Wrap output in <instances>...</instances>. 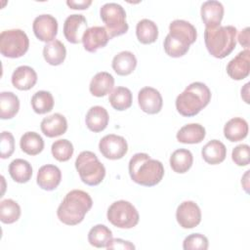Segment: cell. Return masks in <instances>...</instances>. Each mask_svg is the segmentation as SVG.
Returning <instances> with one entry per match:
<instances>
[{
  "instance_id": "obj_1",
  "label": "cell",
  "mask_w": 250,
  "mask_h": 250,
  "mask_svg": "<svg viewBox=\"0 0 250 250\" xmlns=\"http://www.w3.org/2000/svg\"><path fill=\"white\" fill-rule=\"evenodd\" d=\"M197 38L196 28L188 21L175 20L169 25V33L163 43L165 53L172 58L185 56Z\"/></svg>"
},
{
  "instance_id": "obj_2",
  "label": "cell",
  "mask_w": 250,
  "mask_h": 250,
  "mask_svg": "<svg viewBox=\"0 0 250 250\" xmlns=\"http://www.w3.org/2000/svg\"><path fill=\"white\" fill-rule=\"evenodd\" d=\"M128 169L131 179L145 187H153L159 184L164 176L163 164L145 152L134 154L129 161Z\"/></svg>"
},
{
  "instance_id": "obj_3",
  "label": "cell",
  "mask_w": 250,
  "mask_h": 250,
  "mask_svg": "<svg viewBox=\"0 0 250 250\" xmlns=\"http://www.w3.org/2000/svg\"><path fill=\"white\" fill-rule=\"evenodd\" d=\"M93 200L89 193L81 189H73L66 193L57 210L59 220L67 226H75L84 220L92 208Z\"/></svg>"
},
{
  "instance_id": "obj_4",
  "label": "cell",
  "mask_w": 250,
  "mask_h": 250,
  "mask_svg": "<svg viewBox=\"0 0 250 250\" xmlns=\"http://www.w3.org/2000/svg\"><path fill=\"white\" fill-rule=\"evenodd\" d=\"M210 100V89L202 82H193L177 97L176 108L181 115L191 117L207 106Z\"/></svg>"
},
{
  "instance_id": "obj_5",
  "label": "cell",
  "mask_w": 250,
  "mask_h": 250,
  "mask_svg": "<svg viewBox=\"0 0 250 250\" xmlns=\"http://www.w3.org/2000/svg\"><path fill=\"white\" fill-rule=\"evenodd\" d=\"M237 29L233 25L206 27L204 31L205 46L211 56L224 59L229 56L236 45Z\"/></svg>"
},
{
  "instance_id": "obj_6",
  "label": "cell",
  "mask_w": 250,
  "mask_h": 250,
  "mask_svg": "<svg viewBox=\"0 0 250 250\" xmlns=\"http://www.w3.org/2000/svg\"><path fill=\"white\" fill-rule=\"evenodd\" d=\"M75 168L81 181L88 186H98L105 176V168L97 155L89 150L80 152L75 160Z\"/></svg>"
},
{
  "instance_id": "obj_7",
  "label": "cell",
  "mask_w": 250,
  "mask_h": 250,
  "mask_svg": "<svg viewBox=\"0 0 250 250\" xmlns=\"http://www.w3.org/2000/svg\"><path fill=\"white\" fill-rule=\"evenodd\" d=\"M100 16L110 39L128 31L126 12L121 5L113 2L105 3L100 9Z\"/></svg>"
},
{
  "instance_id": "obj_8",
  "label": "cell",
  "mask_w": 250,
  "mask_h": 250,
  "mask_svg": "<svg viewBox=\"0 0 250 250\" xmlns=\"http://www.w3.org/2000/svg\"><path fill=\"white\" fill-rule=\"evenodd\" d=\"M28 47L29 39L21 29L4 30L0 34V53L6 58L22 57L27 52Z\"/></svg>"
},
{
  "instance_id": "obj_9",
  "label": "cell",
  "mask_w": 250,
  "mask_h": 250,
  "mask_svg": "<svg viewBox=\"0 0 250 250\" xmlns=\"http://www.w3.org/2000/svg\"><path fill=\"white\" fill-rule=\"evenodd\" d=\"M107 220L116 228L132 229L139 223V213L135 206L126 200L113 202L107 209Z\"/></svg>"
},
{
  "instance_id": "obj_10",
  "label": "cell",
  "mask_w": 250,
  "mask_h": 250,
  "mask_svg": "<svg viewBox=\"0 0 250 250\" xmlns=\"http://www.w3.org/2000/svg\"><path fill=\"white\" fill-rule=\"evenodd\" d=\"M99 149L105 158L117 160L127 153L128 144L123 137L109 134L101 139L99 143Z\"/></svg>"
},
{
  "instance_id": "obj_11",
  "label": "cell",
  "mask_w": 250,
  "mask_h": 250,
  "mask_svg": "<svg viewBox=\"0 0 250 250\" xmlns=\"http://www.w3.org/2000/svg\"><path fill=\"white\" fill-rule=\"evenodd\" d=\"M32 29L40 41L49 43L55 40L58 34V21L52 15L43 14L34 19Z\"/></svg>"
},
{
  "instance_id": "obj_12",
  "label": "cell",
  "mask_w": 250,
  "mask_h": 250,
  "mask_svg": "<svg viewBox=\"0 0 250 250\" xmlns=\"http://www.w3.org/2000/svg\"><path fill=\"white\" fill-rule=\"evenodd\" d=\"M176 219L183 229L195 228L201 222L200 208L194 201H184L177 208Z\"/></svg>"
},
{
  "instance_id": "obj_13",
  "label": "cell",
  "mask_w": 250,
  "mask_h": 250,
  "mask_svg": "<svg viewBox=\"0 0 250 250\" xmlns=\"http://www.w3.org/2000/svg\"><path fill=\"white\" fill-rule=\"evenodd\" d=\"M87 20L83 15L73 14L68 16L63 23V34L65 39L72 43L82 42V36L87 29Z\"/></svg>"
},
{
  "instance_id": "obj_14",
  "label": "cell",
  "mask_w": 250,
  "mask_h": 250,
  "mask_svg": "<svg viewBox=\"0 0 250 250\" xmlns=\"http://www.w3.org/2000/svg\"><path fill=\"white\" fill-rule=\"evenodd\" d=\"M138 103L141 109L148 114L158 113L163 105L161 94L152 87H144L139 91Z\"/></svg>"
},
{
  "instance_id": "obj_15",
  "label": "cell",
  "mask_w": 250,
  "mask_h": 250,
  "mask_svg": "<svg viewBox=\"0 0 250 250\" xmlns=\"http://www.w3.org/2000/svg\"><path fill=\"white\" fill-rule=\"evenodd\" d=\"M109 40V35L104 26L88 27L82 36L83 47L90 53H95L104 48Z\"/></svg>"
},
{
  "instance_id": "obj_16",
  "label": "cell",
  "mask_w": 250,
  "mask_h": 250,
  "mask_svg": "<svg viewBox=\"0 0 250 250\" xmlns=\"http://www.w3.org/2000/svg\"><path fill=\"white\" fill-rule=\"evenodd\" d=\"M250 72V51L248 49L239 52L227 65V73L233 80H242Z\"/></svg>"
},
{
  "instance_id": "obj_17",
  "label": "cell",
  "mask_w": 250,
  "mask_h": 250,
  "mask_svg": "<svg viewBox=\"0 0 250 250\" xmlns=\"http://www.w3.org/2000/svg\"><path fill=\"white\" fill-rule=\"evenodd\" d=\"M62 180V172L59 167L53 164H46L39 168L36 182L39 188L44 190H54Z\"/></svg>"
},
{
  "instance_id": "obj_18",
  "label": "cell",
  "mask_w": 250,
  "mask_h": 250,
  "mask_svg": "<svg viewBox=\"0 0 250 250\" xmlns=\"http://www.w3.org/2000/svg\"><path fill=\"white\" fill-rule=\"evenodd\" d=\"M224 6L216 0L206 1L201 5V19L206 27H217L224 17Z\"/></svg>"
},
{
  "instance_id": "obj_19",
  "label": "cell",
  "mask_w": 250,
  "mask_h": 250,
  "mask_svg": "<svg viewBox=\"0 0 250 250\" xmlns=\"http://www.w3.org/2000/svg\"><path fill=\"white\" fill-rule=\"evenodd\" d=\"M42 133L48 138H55L64 134L67 130L66 118L61 113H54L43 118L40 124Z\"/></svg>"
},
{
  "instance_id": "obj_20",
  "label": "cell",
  "mask_w": 250,
  "mask_h": 250,
  "mask_svg": "<svg viewBox=\"0 0 250 250\" xmlns=\"http://www.w3.org/2000/svg\"><path fill=\"white\" fill-rule=\"evenodd\" d=\"M12 84L15 88L26 91L31 89L37 82V73L28 65L17 67L12 74Z\"/></svg>"
},
{
  "instance_id": "obj_21",
  "label": "cell",
  "mask_w": 250,
  "mask_h": 250,
  "mask_svg": "<svg viewBox=\"0 0 250 250\" xmlns=\"http://www.w3.org/2000/svg\"><path fill=\"white\" fill-rule=\"evenodd\" d=\"M109 116L106 109L101 105L92 106L85 118L86 125L88 129L94 133H99L104 131L108 124Z\"/></svg>"
},
{
  "instance_id": "obj_22",
  "label": "cell",
  "mask_w": 250,
  "mask_h": 250,
  "mask_svg": "<svg viewBox=\"0 0 250 250\" xmlns=\"http://www.w3.org/2000/svg\"><path fill=\"white\" fill-rule=\"evenodd\" d=\"M113 86H114L113 76L106 71H101V72H98L92 78L89 85V90L93 96L101 98L110 93L112 91Z\"/></svg>"
},
{
  "instance_id": "obj_23",
  "label": "cell",
  "mask_w": 250,
  "mask_h": 250,
  "mask_svg": "<svg viewBox=\"0 0 250 250\" xmlns=\"http://www.w3.org/2000/svg\"><path fill=\"white\" fill-rule=\"evenodd\" d=\"M201 155L206 163L216 165L225 160L227 156V148L221 141L211 140L202 147Z\"/></svg>"
},
{
  "instance_id": "obj_24",
  "label": "cell",
  "mask_w": 250,
  "mask_h": 250,
  "mask_svg": "<svg viewBox=\"0 0 250 250\" xmlns=\"http://www.w3.org/2000/svg\"><path fill=\"white\" fill-rule=\"evenodd\" d=\"M248 123L241 117L229 119L224 127V136L229 142H239L247 137Z\"/></svg>"
},
{
  "instance_id": "obj_25",
  "label": "cell",
  "mask_w": 250,
  "mask_h": 250,
  "mask_svg": "<svg viewBox=\"0 0 250 250\" xmlns=\"http://www.w3.org/2000/svg\"><path fill=\"white\" fill-rule=\"evenodd\" d=\"M206 135L205 128L198 123H190L183 126L177 133L178 142L183 144H199Z\"/></svg>"
},
{
  "instance_id": "obj_26",
  "label": "cell",
  "mask_w": 250,
  "mask_h": 250,
  "mask_svg": "<svg viewBox=\"0 0 250 250\" xmlns=\"http://www.w3.org/2000/svg\"><path fill=\"white\" fill-rule=\"evenodd\" d=\"M113 70L121 76L131 74L137 66V59L130 51H122L114 56L112 60Z\"/></svg>"
},
{
  "instance_id": "obj_27",
  "label": "cell",
  "mask_w": 250,
  "mask_h": 250,
  "mask_svg": "<svg viewBox=\"0 0 250 250\" xmlns=\"http://www.w3.org/2000/svg\"><path fill=\"white\" fill-rule=\"evenodd\" d=\"M43 57L49 64L60 65L66 57V49L60 40L55 39L44 46Z\"/></svg>"
},
{
  "instance_id": "obj_28",
  "label": "cell",
  "mask_w": 250,
  "mask_h": 250,
  "mask_svg": "<svg viewBox=\"0 0 250 250\" xmlns=\"http://www.w3.org/2000/svg\"><path fill=\"white\" fill-rule=\"evenodd\" d=\"M193 163V156L190 150L186 148L176 149L170 156V166L178 174L188 172Z\"/></svg>"
},
{
  "instance_id": "obj_29",
  "label": "cell",
  "mask_w": 250,
  "mask_h": 250,
  "mask_svg": "<svg viewBox=\"0 0 250 250\" xmlns=\"http://www.w3.org/2000/svg\"><path fill=\"white\" fill-rule=\"evenodd\" d=\"M9 174L15 182L24 184L31 179L32 167L28 161L21 158H17L10 163Z\"/></svg>"
},
{
  "instance_id": "obj_30",
  "label": "cell",
  "mask_w": 250,
  "mask_h": 250,
  "mask_svg": "<svg viewBox=\"0 0 250 250\" xmlns=\"http://www.w3.org/2000/svg\"><path fill=\"white\" fill-rule=\"evenodd\" d=\"M20 109V100L13 92L0 93V117L1 119L13 118Z\"/></svg>"
},
{
  "instance_id": "obj_31",
  "label": "cell",
  "mask_w": 250,
  "mask_h": 250,
  "mask_svg": "<svg viewBox=\"0 0 250 250\" xmlns=\"http://www.w3.org/2000/svg\"><path fill=\"white\" fill-rule=\"evenodd\" d=\"M136 35L142 44H151L158 37V27L154 21L143 19L137 23Z\"/></svg>"
},
{
  "instance_id": "obj_32",
  "label": "cell",
  "mask_w": 250,
  "mask_h": 250,
  "mask_svg": "<svg viewBox=\"0 0 250 250\" xmlns=\"http://www.w3.org/2000/svg\"><path fill=\"white\" fill-rule=\"evenodd\" d=\"M20 146L28 155H37L44 148V141L36 132H26L20 140Z\"/></svg>"
},
{
  "instance_id": "obj_33",
  "label": "cell",
  "mask_w": 250,
  "mask_h": 250,
  "mask_svg": "<svg viewBox=\"0 0 250 250\" xmlns=\"http://www.w3.org/2000/svg\"><path fill=\"white\" fill-rule=\"evenodd\" d=\"M108 101L114 109L119 111L125 110L132 105V92L126 87H116L110 92Z\"/></svg>"
},
{
  "instance_id": "obj_34",
  "label": "cell",
  "mask_w": 250,
  "mask_h": 250,
  "mask_svg": "<svg viewBox=\"0 0 250 250\" xmlns=\"http://www.w3.org/2000/svg\"><path fill=\"white\" fill-rule=\"evenodd\" d=\"M112 239L111 230L104 225L99 224L94 226L88 233L89 243L97 248H104L108 245Z\"/></svg>"
},
{
  "instance_id": "obj_35",
  "label": "cell",
  "mask_w": 250,
  "mask_h": 250,
  "mask_svg": "<svg viewBox=\"0 0 250 250\" xmlns=\"http://www.w3.org/2000/svg\"><path fill=\"white\" fill-rule=\"evenodd\" d=\"M31 106L34 112L45 114L54 107V98L48 91H38L31 98Z\"/></svg>"
},
{
  "instance_id": "obj_36",
  "label": "cell",
  "mask_w": 250,
  "mask_h": 250,
  "mask_svg": "<svg viewBox=\"0 0 250 250\" xmlns=\"http://www.w3.org/2000/svg\"><path fill=\"white\" fill-rule=\"evenodd\" d=\"M21 217V207L13 199H4L0 203V220L4 224H13Z\"/></svg>"
},
{
  "instance_id": "obj_37",
  "label": "cell",
  "mask_w": 250,
  "mask_h": 250,
  "mask_svg": "<svg viewBox=\"0 0 250 250\" xmlns=\"http://www.w3.org/2000/svg\"><path fill=\"white\" fill-rule=\"evenodd\" d=\"M73 145L66 139L55 141L51 146V151L54 158L60 162L69 160L73 154Z\"/></svg>"
},
{
  "instance_id": "obj_38",
  "label": "cell",
  "mask_w": 250,
  "mask_h": 250,
  "mask_svg": "<svg viewBox=\"0 0 250 250\" xmlns=\"http://www.w3.org/2000/svg\"><path fill=\"white\" fill-rule=\"evenodd\" d=\"M208 246V238L201 233H191L183 242V248L185 250H206Z\"/></svg>"
},
{
  "instance_id": "obj_39",
  "label": "cell",
  "mask_w": 250,
  "mask_h": 250,
  "mask_svg": "<svg viewBox=\"0 0 250 250\" xmlns=\"http://www.w3.org/2000/svg\"><path fill=\"white\" fill-rule=\"evenodd\" d=\"M250 147L246 144L236 146L231 151V159L237 166H247L249 164Z\"/></svg>"
},
{
  "instance_id": "obj_40",
  "label": "cell",
  "mask_w": 250,
  "mask_h": 250,
  "mask_svg": "<svg viewBox=\"0 0 250 250\" xmlns=\"http://www.w3.org/2000/svg\"><path fill=\"white\" fill-rule=\"evenodd\" d=\"M0 148H1V158H9L14 150H15V139L12 133L3 131L1 133V141H0Z\"/></svg>"
},
{
  "instance_id": "obj_41",
  "label": "cell",
  "mask_w": 250,
  "mask_h": 250,
  "mask_svg": "<svg viewBox=\"0 0 250 250\" xmlns=\"http://www.w3.org/2000/svg\"><path fill=\"white\" fill-rule=\"evenodd\" d=\"M106 249H121V250H131L135 249V245L131 243L130 241L121 239V238H112L108 245L106 246Z\"/></svg>"
},
{
  "instance_id": "obj_42",
  "label": "cell",
  "mask_w": 250,
  "mask_h": 250,
  "mask_svg": "<svg viewBox=\"0 0 250 250\" xmlns=\"http://www.w3.org/2000/svg\"><path fill=\"white\" fill-rule=\"evenodd\" d=\"M67 6L70 9H74V10H85L87 9L91 4L92 1L91 0H81V1H74V0H67L66 1Z\"/></svg>"
},
{
  "instance_id": "obj_43",
  "label": "cell",
  "mask_w": 250,
  "mask_h": 250,
  "mask_svg": "<svg viewBox=\"0 0 250 250\" xmlns=\"http://www.w3.org/2000/svg\"><path fill=\"white\" fill-rule=\"evenodd\" d=\"M238 42L246 49L249 47V27H245L238 35Z\"/></svg>"
}]
</instances>
